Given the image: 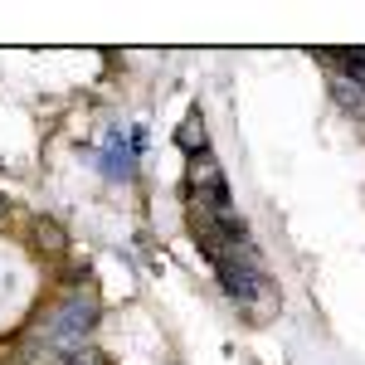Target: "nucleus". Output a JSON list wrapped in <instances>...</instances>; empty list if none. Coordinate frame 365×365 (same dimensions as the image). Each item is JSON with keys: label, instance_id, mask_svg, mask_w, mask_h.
Instances as JSON below:
<instances>
[{"label": "nucleus", "instance_id": "f257e3e1", "mask_svg": "<svg viewBox=\"0 0 365 365\" xmlns=\"http://www.w3.org/2000/svg\"><path fill=\"white\" fill-rule=\"evenodd\" d=\"M98 327V302L83 297V292H68L49 317H44V331H39V346H44V361H68L88 346V331Z\"/></svg>", "mask_w": 365, "mask_h": 365}, {"label": "nucleus", "instance_id": "f03ea898", "mask_svg": "<svg viewBox=\"0 0 365 365\" xmlns=\"http://www.w3.org/2000/svg\"><path fill=\"white\" fill-rule=\"evenodd\" d=\"M215 273H220V282H225V292L234 297V302H244V307H253V302L268 292L263 263H258V253H253L249 244L220 253V258H215Z\"/></svg>", "mask_w": 365, "mask_h": 365}, {"label": "nucleus", "instance_id": "7ed1b4c3", "mask_svg": "<svg viewBox=\"0 0 365 365\" xmlns=\"http://www.w3.org/2000/svg\"><path fill=\"white\" fill-rule=\"evenodd\" d=\"M190 190H195L200 200H210V205L229 200V180H225V170H220V161H215L210 151L190 156Z\"/></svg>", "mask_w": 365, "mask_h": 365}, {"label": "nucleus", "instance_id": "20e7f679", "mask_svg": "<svg viewBox=\"0 0 365 365\" xmlns=\"http://www.w3.org/2000/svg\"><path fill=\"white\" fill-rule=\"evenodd\" d=\"M137 146H141V132H108V141H103V170L113 175V180H127L132 175V166H137Z\"/></svg>", "mask_w": 365, "mask_h": 365}, {"label": "nucleus", "instance_id": "39448f33", "mask_svg": "<svg viewBox=\"0 0 365 365\" xmlns=\"http://www.w3.org/2000/svg\"><path fill=\"white\" fill-rule=\"evenodd\" d=\"M175 146H180V151H190V156L210 151V146H205V117H200V113H190L180 127H175Z\"/></svg>", "mask_w": 365, "mask_h": 365}, {"label": "nucleus", "instance_id": "423d86ee", "mask_svg": "<svg viewBox=\"0 0 365 365\" xmlns=\"http://www.w3.org/2000/svg\"><path fill=\"white\" fill-rule=\"evenodd\" d=\"M331 93H336V103L346 108V113H361L365 117V83H351V78L331 73Z\"/></svg>", "mask_w": 365, "mask_h": 365}, {"label": "nucleus", "instance_id": "0eeeda50", "mask_svg": "<svg viewBox=\"0 0 365 365\" xmlns=\"http://www.w3.org/2000/svg\"><path fill=\"white\" fill-rule=\"evenodd\" d=\"M63 365H108V356H103L98 346H83L78 356H68V361H63Z\"/></svg>", "mask_w": 365, "mask_h": 365}, {"label": "nucleus", "instance_id": "6e6552de", "mask_svg": "<svg viewBox=\"0 0 365 365\" xmlns=\"http://www.w3.org/2000/svg\"><path fill=\"white\" fill-rule=\"evenodd\" d=\"M0 215H5V205H0Z\"/></svg>", "mask_w": 365, "mask_h": 365}]
</instances>
